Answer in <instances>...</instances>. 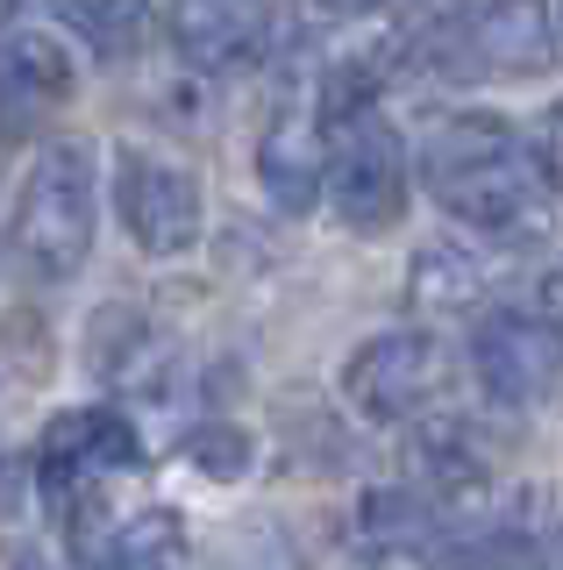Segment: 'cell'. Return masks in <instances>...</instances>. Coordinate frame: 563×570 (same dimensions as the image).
<instances>
[{
    "instance_id": "obj_1",
    "label": "cell",
    "mask_w": 563,
    "mask_h": 570,
    "mask_svg": "<svg viewBox=\"0 0 563 570\" xmlns=\"http://www.w3.org/2000/svg\"><path fill=\"white\" fill-rule=\"evenodd\" d=\"M421 171H428L435 200L471 228H492V236H542L550 228L542 165L500 115L435 121L428 142H421Z\"/></svg>"
},
{
    "instance_id": "obj_2",
    "label": "cell",
    "mask_w": 563,
    "mask_h": 570,
    "mask_svg": "<svg viewBox=\"0 0 563 570\" xmlns=\"http://www.w3.org/2000/svg\"><path fill=\"white\" fill-rule=\"evenodd\" d=\"M93 228H100V171L86 142H43L37 165L22 171L14 193V249L37 278H72L93 257Z\"/></svg>"
},
{
    "instance_id": "obj_3",
    "label": "cell",
    "mask_w": 563,
    "mask_h": 570,
    "mask_svg": "<svg viewBox=\"0 0 563 570\" xmlns=\"http://www.w3.org/2000/svg\"><path fill=\"white\" fill-rule=\"evenodd\" d=\"M421 58L435 79H527L556 58L550 0H478L421 36Z\"/></svg>"
},
{
    "instance_id": "obj_4",
    "label": "cell",
    "mask_w": 563,
    "mask_h": 570,
    "mask_svg": "<svg viewBox=\"0 0 563 570\" xmlns=\"http://www.w3.org/2000/svg\"><path fill=\"white\" fill-rule=\"evenodd\" d=\"M450 379V356L428 328H393V335H372L357 356L343 364V392L357 414L372 421H407L443 392Z\"/></svg>"
},
{
    "instance_id": "obj_5",
    "label": "cell",
    "mask_w": 563,
    "mask_h": 570,
    "mask_svg": "<svg viewBox=\"0 0 563 570\" xmlns=\"http://www.w3.org/2000/svg\"><path fill=\"white\" fill-rule=\"evenodd\" d=\"M328 200L349 228H385L407 207V165H399V136L378 115L343 121L336 150H328Z\"/></svg>"
},
{
    "instance_id": "obj_6",
    "label": "cell",
    "mask_w": 563,
    "mask_h": 570,
    "mask_svg": "<svg viewBox=\"0 0 563 570\" xmlns=\"http://www.w3.org/2000/svg\"><path fill=\"white\" fill-rule=\"evenodd\" d=\"M471 371H478L485 400L535 406L563 379V335L535 314H485L478 335H471Z\"/></svg>"
},
{
    "instance_id": "obj_7",
    "label": "cell",
    "mask_w": 563,
    "mask_h": 570,
    "mask_svg": "<svg viewBox=\"0 0 563 570\" xmlns=\"http://www.w3.org/2000/svg\"><path fill=\"white\" fill-rule=\"evenodd\" d=\"M115 200H121V222H129V236L144 243L150 257H179V249L200 243V186H192V171L171 165V157L121 150Z\"/></svg>"
},
{
    "instance_id": "obj_8",
    "label": "cell",
    "mask_w": 563,
    "mask_h": 570,
    "mask_svg": "<svg viewBox=\"0 0 563 570\" xmlns=\"http://www.w3.org/2000/svg\"><path fill=\"white\" fill-rule=\"evenodd\" d=\"M72 94V50L37 22L0 29V136H29Z\"/></svg>"
},
{
    "instance_id": "obj_9",
    "label": "cell",
    "mask_w": 563,
    "mask_h": 570,
    "mask_svg": "<svg viewBox=\"0 0 563 570\" xmlns=\"http://www.w3.org/2000/svg\"><path fill=\"white\" fill-rule=\"evenodd\" d=\"M136 456H144V435H136V421L115 414V406H65L37 442V471H43V485H58V492L93 485V478H108V471H129Z\"/></svg>"
},
{
    "instance_id": "obj_10",
    "label": "cell",
    "mask_w": 563,
    "mask_h": 570,
    "mask_svg": "<svg viewBox=\"0 0 563 570\" xmlns=\"http://www.w3.org/2000/svg\"><path fill=\"white\" fill-rule=\"evenodd\" d=\"M165 29H171V50L192 71H228L264 50L271 14H264V0H171Z\"/></svg>"
},
{
    "instance_id": "obj_11",
    "label": "cell",
    "mask_w": 563,
    "mask_h": 570,
    "mask_svg": "<svg viewBox=\"0 0 563 570\" xmlns=\"http://www.w3.org/2000/svg\"><path fill=\"white\" fill-rule=\"evenodd\" d=\"M257 178L271 193V207L307 214L328 193V136L314 121H271L257 142Z\"/></svg>"
},
{
    "instance_id": "obj_12",
    "label": "cell",
    "mask_w": 563,
    "mask_h": 570,
    "mask_svg": "<svg viewBox=\"0 0 563 570\" xmlns=\"http://www.w3.org/2000/svg\"><path fill=\"white\" fill-rule=\"evenodd\" d=\"M86 557L100 570H179L186 563V521L171 507H136L115 528L86 534Z\"/></svg>"
},
{
    "instance_id": "obj_13",
    "label": "cell",
    "mask_w": 563,
    "mask_h": 570,
    "mask_svg": "<svg viewBox=\"0 0 563 570\" xmlns=\"http://www.w3.org/2000/svg\"><path fill=\"white\" fill-rule=\"evenodd\" d=\"M407 299L421 314H471L485 299V257L471 243H428L407 272Z\"/></svg>"
},
{
    "instance_id": "obj_14",
    "label": "cell",
    "mask_w": 563,
    "mask_h": 570,
    "mask_svg": "<svg viewBox=\"0 0 563 570\" xmlns=\"http://www.w3.org/2000/svg\"><path fill=\"white\" fill-rule=\"evenodd\" d=\"M65 22L93 58H136L150 36V0H65Z\"/></svg>"
},
{
    "instance_id": "obj_15",
    "label": "cell",
    "mask_w": 563,
    "mask_h": 570,
    "mask_svg": "<svg viewBox=\"0 0 563 570\" xmlns=\"http://www.w3.org/2000/svg\"><path fill=\"white\" fill-rule=\"evenodd\" d=\"M357 528L372 549H421V534L435 528V507L414 485H378V492H364Z\"/></svg>"
},
{
    "instance_id": "obj_16",
    "label": "cell",
    "mask_w": 563,
    "mask_h": 570,
    "mask_svg": "<svg viewBox=\"0 0 563 570\" xmlns=\"http://www.w3.org/2000/svg\"><path fill=\"white\" fill-rule=\"evenodd\" d=\"M221 563L228 570H307V557L286 542V528H271V521H243L236 534H228Z\"/></svg>"
},
{
    "instance_id": "obj_17",
    "label": "cell",
    "mask_w": 563,
    "mask_h": 570,
    "mask_svg": "<svg viewBox=\"0 0 563 570\" xmlns=\"http://www.w3.org/2000/svg\"><path fill=\"white\" fill-rule=\"evenodd\" d=\"M186 456L200 463L207 478H243V471H250V435L228 428V421H207V428L186 435Z\"/></svg>"
},
{
    "instance_id": "obj_18",
    "label": "cell",
    "mask_w": 563,
    "mask_h": 570,
    "mask_svg": "<svg viewBox=\"0 0 563 570\" xmlns=\"http://www.w3.org/2000/svg\"><path fill=\"white\" fill-rule=\"evenodd\" d=\"M535 165H542V186L563 193V100H550V115L535 129Z\"/></svg>"
},
{
    "instance_id": "obj_19",
    "label": "cell",
    "mask_w": 563,
    "mask_h": 570,
    "mask_svg": "<svg viewBox=\"0 0 563 570\" xmlns=\"http://www.w3.org/2000/svg\"><path fill=\"white\" fill-rule=\"evenodd\" d=\"M535 321H550V328L563 335V272H550L535 285Z\"/></svg>"
},
{
    "instance_id": "obj_20",
    "label": "cell",
    "mask_w": 563,
    "mask_h": 570,
    "mask_svg": "<svg viewBox=\"0 0 563 570\" xmlns=\"http://www.w3.org/2000/svg\"><path fill=\"white\" fill-rule=\"evenodd\" d=\"M372 570H435L428 549H372Z\"/></svg>"
},
{
    "instance_id": "obj_21",
    "label": "cell",
    "mask_w": 563,
    "mask_h": 570,
    "mask_svg": "<svg viewBox=\"0 0 563 570\" xmlns=\"http://www.w3.org/2000/svg\"><path fill=\"white\" fill-rule=\"evenodd\" d=\"M535 563H542V570H563V521H550V534H542V549H535Z\"/></svg>"
},
{
    "instance_id": "obj_22",
    "label": "cell",
    "mask_w": 563,
    "mask_h": 570,
    "mask_svg": "<svg viewBox=\"0 0 563 570\" xmlns=\"http://www.w3.org/2000/svg\"><path fill=\"white\" fill-rule=\"evenodd\" d=\"M372 8H385V0H322V14H372Z\"/></svg>"
},
{
    "instance_id": "obj_23",
    "label": "cell",
    "mask_w": 563,
    "mask_h": 570,
    "mask_svg": "<svg viewBox=\"0 0 563 570\" xmlns=\"http://www.w3.org/2000/svg\"><path fill=\"white\" fill-rule=\"evenodd\" d=\"M550 43H556V58H563V0L550 8Z\"/></svg>"
}]
</instances>
